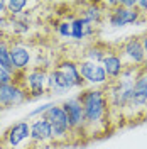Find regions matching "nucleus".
<instances>
[{"instance_id":"f257e3e1","label":"nucleus","mask_w":147,"mask_h":149,"mask_svg":"<svg viewBox=\"0 0 147 149\" xmlns=\"http://www.w3.org/2000/svg\"><path fill=\"white\" fill-rule=\"evenodd\" d=\"M81 102L85 122H86V137L103 136L110 125V105L103 88H85L78 93Z\"/></svg>"},{"instance_id":"f03ea898","label":"nucleus","mask_w":147,"mask_h":149,"mask_svg":"<svg viewBox=\"0 0 147 149\" xmlns=\"http://www.w3.org/2000/svg\"><path fill=\"white\" fill-rule=\"evenodd\" d=\"M140 68H125V71L122 73L120 78L115 81H110L103 88V92L107 95V100L110 105V115H119L123 117V113L129 107L130 100H132V92H134V81L137 76Z\"/></svg>"},{"instance_id":"7ed1b4c3","label":"nucleus","mask_w":147,"mask_h":149,"mask_svg":"<svg viewBox=\"0 0 147 149\" xmlns=\"http://www.w3.org/2000/svg\"><path fill=\"white\" fill-rule=\"evenodd\" d=\"M147 115V68H140L135 81H134V92L123 117L127 119H139Z\"/></svg>"},{"instance_id":"20e7f679","label":"nucleus","mask_w":147,"mask_h":149,"mask_svg":"<svg viewBox=\"0 0 147 149\" xmlns=\"http://www.w3.org/2000/svg\"><path fill=\"white\" fill-rule=\"evenodd\" d=\"M47 73H49V70H46V68L34 66V68L27 70L26 73L17 74V81L27 92L29 100L41 98V97L47 95Z\"/></svg>"},{"instance_id":"39448f33","label":"nucleus","mask_w":147,"mask_h":149,"mask_svg":"<svg viewBox=\"0 0 147 149\" xmlns=\"http://www.w3.org/2000/svg\"><path fill=\"white\" fill-rule=\"evenodd\" d=\"M42 117L51 124L54 144H68V142H71V129H69L68 115H66V112L63 110V107L59 103H54Z\"/></svg>"},{"instance_id":"423d86ee","label":"nucleus","mask_w":147,"mask_h":149,"mask_svg":"<svg viewBox=\"0 0 147 149\" xmlns=\"http://www.w3.org/2000/svg\"><path fill=\"white\" fill-rule=\"evenodd\" d=\"M59 105L63 107V110L68 115L69 129H71V142L74 139L86 137V122H85V113H83V107L78 95L63 100V103H59Z\"/></svg>"},{"instance_id":"0eeeda50","label":"nucleus","mask_w":147,"mask_h":149,"mask_svg":"<svg viewBox=\"0 0 147 149\" xmlns=\"http://www.w3.org/2000/svg\"><path fill=\"white\" fill-rule=\"evenodd\" d=\"M31 122L27 119L12 124L0 139V149H27L31 148Z\"/></svg>"},{"instance_id":"6e6552de","label":"nucleus","mask_w":147,"mask_h":149,"mask_svg":"<svg viewBox=\"0 0 147 149\" xmlns=\"http://www.w3.org/2000/svg\"><path fill=\"white\" fill-rule=\"evenodd\" d=\"M10 59L15 74L26 73L27 70L36 66V51L32 44L17 39L10 42Z\"/></svg>"},{"instance_id":"1a4fd4ad","label":"nucleus","mask_w":147,"mask_h":149,"mask_svg":"<svg viewBox=\"0 0 147 149\" xmlns=\"http://www.w3.org/2000/svg\"><path fill=\"white\" fill-rule=\"evenodd\" d=\"M76 65H78V71L81 74L83 81L90 88H105L110 83V80H108V76H107V73H105V70L100 63L78 59Z\"/></svg>"},{"instance_id":"9d476101","label":"nucleus","mask_w":147,"mask_h":149,"mask_svg":"<svg viewBox=\"0 0 147 149\" xmlns=\"http://www.w3.org/2000/svg\"><path fill=\"white\" fill-rule=\"evenodd\" d=\"M117 53L120 54V58L123 59L125 66L129 68H142L147 61V56L142 49V44H140V39L139 37H129L125 39L122 44L119 46Z\"/></svg>"},{"instance_id":"9b49d317","label":"nucleus","mask_w":147,"mask_h":149,"mask_svg":"<svg viewBox=\"0 0 147 149\" xmlns=\"http://www.w3.org/2000/svg\"><path fill=\"white\" fill-rule=\"evenodd\" d=\"M29 141H31V148H47L54 144L51 124L44 117L31 120V139Z\"/></svg>"},{"instance_id":"f8f14e48","label":"nucleus","mask_w":147,"mask_h":149,"mask_svg":"<svg viewBox=\"0 0 147 149\" xmlns=\"http://www.w3.org/2000/svg\"><path fill=\"white\" fill-rule=\"evenodd\" d=\"M29 100L27 92L22 88L19 81L9 85H0V109H12L19 107Z\"/></svg>"},{"instance_id":"ddd939ff","label":"nucleus","mask_w":147,"mask_h":149,"mask_svg":"<svg viewBox=\"0 0 147 149\" xmlns=\"http://www.w3.org/2000/svg\"><path fill=\"white\" fill-rule=\"evenodd\" d=\"M105 19L108 22V26L113 29H122L132 26V24H139L142 20V15L137 9H123V7H117V9L110 10L108 14H105Z\"/></svg>"},{"instance_id":"4468645a","label":"nucleus","mask_w":147,"mask_h":149,"mask_svg":"<svg viewBox=\"0 0 147 149\" xmlns=\"http://www.w3.org/2000/svg\"><path fill=\"white\" fill-rule=\"evenodd\" d=\"M101 66H103V70H105V73H107L110 81H115L117 78H120L122 73L125 71V68H127L125 63H123V59L117 53V49H110V53L105 56V59L101 61Z\"/></svg>"},{"instance_id":"2eb2a0df","label":"nucleus","mask_w":147,"mask_h":149,"mask_svg":"<svg viewBox=\"0 0 147 149\" xmlns=\"http://www.w3.org/2000/svg\"><path fill=\"white\" fill-rule=\"evenodd\" d=\"M56 68L64 74V78L68 80V83L71 85L73 90H76V88L85 90L86 83L83 81L81 74H80V71H78V65H76V61H73V59H63V61H59V63L56 65Z\"/></svg>"},{"instance_id":"dca6fc26","label":"nucleus","mask_w":147,"mask_h":149,"mask_svg":"<svg viewBox=\"0 0 147 149\" xmlns=\"http://www.w3.org/2000/svg\"><path fill=\"white\" fill-rule=\"evenodd\" d=\"M71 90H73L71 85L68 83L64 74L56 66L53 70H49V73H47V93L49 95H64V93L71 92Z\"/></svg>"},{"instance_id":"f3484780","label":"nucleus","mask_w":147,"mask_h":149,"mask_svg":"<svg viewBox=\"0 0 147 149\" xmlns=\"http://www.w3.org/2000/svg\"><path fill=\"white\" fill-rule=\"evenodd\" d=\"M105 14H107V12L100 7V3H83L78 17H81L86 24H90V26H95V27H96L98 24L103 22Z\"/></svg>"},{"instance_id":"a211bd4d","label":"nucleus","mask_w":147,"mask_h":149,"mask_svg":"<svg viewBox=\"0 0 147 149\" xmlns=\"http://www.w3.org/2000/svg\"><path fill=\"white\" fill-rule=\"evenodd\" d=\"M69 24H71V39H74V41H83L86 37H93L95 32H96V27L95 26L86 24L78 15L69 19Z\"/></svg>"},{"instance_id":"6ab92c4d","label":"nucleus","mask_w":147,"mask_h":149,"mask_svg":"<svg viewBox=\"0 0 147 149\" xmlns=\"http://www.w3.org/2000/svg\"><path fill=\"white\" fill-rule=\"evenodd\" d=\"M110 53V47L101 44V42H93L85 49L81 59H86V61H93V63H100L105 59V56Z\"/></svg>"},{"instance_id":"aec40b11","label":"nucleus","mask_w":147,"mask_h":149,"mask_svg":"<svg viewBox=\"0 0 147 149\" xmlns=\"http://www.w3.org/2000/svg\"><path fill=\"white\" fill-rule=\"evenodd\" d=\"M31 5H36V3H31L27 0H9L7 2V15L9 17H19Z\"/></svg>"},{"instance_id":"412c9836","label":"nucleus","mask_w":147,"mask_h":149,"mask_svg":"<svg viewBox=\"0 0 147 149\" xmlns=\"http://www.w3.org/2000/svg\"><path fill=\"white\" fill-rule=\"evenodd\" d=\"M31 22L29 20H24L20 17H10V26H9V31L15 36H26L29 31H31Z\"/></svg>"},{"instance_id":"4be33fe9","label":"nucleus","mask_w":147,"mask_h":149,"mask_svg":"<svg viewBox=\"0 0 147 149\" xmlns=\"http://www.w3.org/2000/svg\"><path fill=\"white\" fill-rule=\"evenodd\" d=\"M0 66L10 73H15L12 68V59H10V42H7L5 39H0Z\"/></svg>"},{"instance_id":"5701e85b","label":"nucleus","mask_w":147,"mask_h":149,"mask_svg":"<svg viewBox=\"0 0 147 149\" xmlns=\"http://www.w3.org/2000/svg\"><path fill=\"white\" fill-rule=\"evenodd\" d=\"M56 32H58V36L63 37V39H71V24H69V19L58 20L56 22Z\"/></svg>"},{"instance_id":"b1692460","label":"nucleus","mask_w":147,"mask_h":149,"mask_svg":"<svg viewBox=\"0 0 147 149\" xmlns=\"http://www.w3.org/2000/svg\"><path fill=\"white\" fill-rule=\"evenodd\" d=\"M53 105H54V102L41 103L39 107H36V109H32V110L29 112V119H39V117H42V115H44V113L53 107Z\"/></svg>"},{"instance_id":"393cba45","label":"nucleus","mask_w":147,"mask_h":149,"mask_svg":"<svg viewBox=\"0 0 147 149\" xmlns=\"http://www.w3.org/2000/svg\"><path fill=\"white\" fill-rule=\"evenodd\" d=\"M14 81H17V74L10 73L5 68L0 66V85H9V83H14Z\"/></svg>"},{"instance_id":"a878e982","label":"nucleus","mask_w":147,"mask_h":149,"mask_svg":"<svg viewBox=\"0 0 147 149\" xmlns=\"http://www.w3.org/2000/svg\"><path fill=\"white\" fill-rule=\"evenodd\" d=\"M137 10L142 17H147V0H137Z\"/></svg>"},{"instance_id":"bb28decb","label":"nucleus","mask_w":147,"mask_h":149,"mask_svg":"<svg viewBox=\"0 0 147 149\" xmlns=\"http://www.w3.org/2000/svg\"><path fill=\"white\" fill-rule=\"evenodd\" d=\"M120 7H123V9H137V0H120Z\"/></svg>"},{"instance_id":"cd10ccee","label":"nucleus","mask_w":147,"mask_h":149,"mask_svg":"<svg viewBox=\"0 0 147 149\" xmlns=\"http://www.w3.org/2000/svg\"><path fill=\"white\" fill-rule=\"evenodd\" d=\"M139 39H140V44H142V49H144V53H146L147 56V31L142 34V36H139Z\"/></svg>"},{"instance_id":"c85d7f7f","label":"nucleus","mask_w":147,"mask_h":149,"mask_svg":"<svg viewBox=\"0 0 147 149\" xmlns=\"http://www.w3.org/2000/svg\"><path fill=\"white\" fill-rule=\"evenodd\" d=\"M7 15V2L5 0H0V17Z\"/></svg>"}]
</instances>
